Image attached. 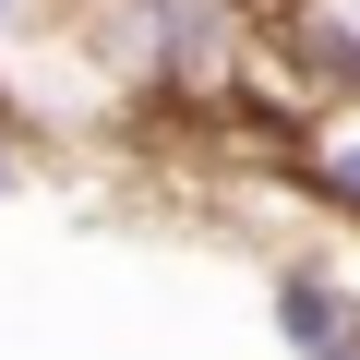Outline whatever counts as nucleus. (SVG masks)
<instances>
[{
  "mask_svg": "<svg viewBox=\"0 0 360 360\" xmlns=\"http://www.w3.org/2000/svg\"><path fill=\"white\" fill-rule=\"evenodd\" d=\"M300 193L360 229V96H324V108L300 120Z\"/></svg>",
  "mask_w": 360,
  "mask_h": 360,
  "instance_id": "obj_2",
  "label": "nucleus"
},
{
  "mask_svg": "<svg viewBox=\"0 0 360 360\" xmlns=\"http://www.w3.org/2000/svg\"><path fill=\"white\" fill-rule=\"evenodd\" d=\"M348 300H360V252H348Z\"/></svg>",
  "mask_w": 360,
  "mask_h": 360,
  "instance_id": "obj_5",
  "label": "nucleus"
},
{
  "mask_svg": "<svg viewBox=\"0 0 360 360\" xmlns=\"http://www.w3.org/2000/svg\"><path fill=\"white\" fill-rule=\"evenodd\" d=\"M25 168H37V156H25V120H13V108H0V205H13V193H25Z\"/></svg>",
  "mask_w": 360,
  "mask_h": 360,
  "instance_id": "obj_4",
  "label": "nucleus"
},
{
  "mask_svg": "<svg viewBox=\"0 0 360 360\" xmlns=\"http://www.w3.org/2000/svg\"><path fill=\"white\" fill-rule=\"evenodd\" d=\"M72 25V0H0V108L25 96V60H37V37H60Z\"/></svg>",
  "mask_w": 360,
  "mask_h": 360,
  "instance_id": "obj_3",
  "label": "nucleus"
},
{
  "mask_svg": "<svg viewBox=\"0 0 360 360\" xmlns=\"http://www.w3.org/2000/svg\"><path fill=\"white\" fill-rule=\"evenodd\" d=\"M264 324L288 360H360V300L336 252H276L264 264Z\"/></svg>",
  "mask_w": 360,
  "mask_h": 360,
  "instance_id": "obj_1",
  "label": "nucleus"
}]
</instances>
